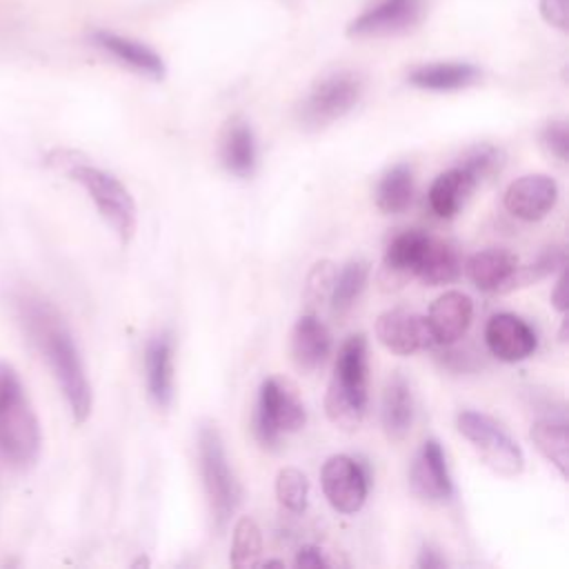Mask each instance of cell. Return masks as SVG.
Masks as SVG:
<instances>
[{"mask_svg":"<svg viewBox=\"0 0 569 569\" xmlns=\"http://www.w3.org/2000/svg\"><path fill=\"white\" fill-rule=\"evenodd\" d=\"M31 318L42 353L58 380V387L69 405L73 420L80 425L91 416L93 391L78 345L53 311L38 309Z\"/></svg>","mask_w":569,"mask_h":569,"instance_id":"obj_1","label":"cell"},{"mask_svg":"<svg viewBox=\"0 0 569 569\" xmlns=\"http://www.w3.org/2000/svg\"><path fill=\"white\" fill-rule=\"evenodd\" d=\"M40 447V422L22 380L7 360H0V456L16 467H31Z\"/></svg>","mask_w":569,"mask_h":569,"instance_id":"obj_2","label":"cell"},{"mask_svg":"<svg viewBox=\"0 0 569 569\" xmlns=\"http://www.w3.org/2000/svg\"><path fill=\"white\" fill-rule=\"evenodd\" d=\"M367 371V338L362 333H353L338 351L333 376L325 396L327 418L345 431L358 429L365 418L369 402Z\"/></svg>","mask_w":569,"mask_h":569,"instance_id":"obj_3","label":"cell"},{"mask_svg":"<svg viewBox=\"0 0 569 569\" xmlns=\"http://www.w3.org/2000/svg\"><path fill=\"white\" fill-rule=\"evenodd\" d=\"M198 460L213 527L216 531H224L242 493L233 469L229 467L222 436L213 422H202L198 429Z\"/></svg>","mask_w":569,"mask_h":569,"instance_id":"obj_4","label":"cell"},{"mask_svg":"<svg viewBox=\"0 0 569 569\" xmlns=\"http://www.w3.org/2000/svg\"><path fill=\"white\" fill-rule=\"evenodd\" d=\"M307 422V411L293 385L284 378H267L258 391L253 413V433L264 449H278L284 433L300 431Z\"/></svg>","mask_w":569,"mask_h":569,"instance_id":"obj_5","label":"cell"},{"mask_svg":"<svg viewBox=\"0 0 569 569\" xmlns=\"http://www.w3.org/2000/svg\"><path fill=\"white\" fill-rule=\"evenodd\" d=\"M362 91L365 80L360 73L351 69L333 71L320 78L302 98L298 104V122L309 131L325 129L347 116L362 98Z\"/></svg>","mask_w":569,"mask_h":569,"instance_id":"obj_6","label":"cell"},{"mask_svg":"<svg viewBox=\"0 0 569 569\" xmlns=\"http://www.w3.org/2000/svg\"><path fill=\"white\" fill-rule=\"evenodd\" d=\"M69 173L89 193L98 213L113 229L120 242H131L138 227V216L129 189L113 173L93 164H73Z\"/></svg>","mask_w":569,"mask_h":569,"instance_id":"obj_7","label":"cell"},{"mask_svg":"<svg viewBox=\"0 0 569 569\" xmlns=\"http://www.w3.org/2000/svg\"><path fill=\"white\" fill-rule=\"evenodd\" d=\"M458 431L480 453L482 462L500 476H518L525 469L520 445L487 413L465 409L456 416Z\"/></svg>","mask_w":569,"mask_h":569,"instance_id":"obj_8","label":"cell"},{"mask_svg":"<svg viewBox=\"0 0 569 569\" xmlns=\"http://www.w3.org/2000/svg\"><path fill=\"white\" fill-rule=\"evenodd\" d=\"M427 13V0H376L347 24L349 38H393L413 31Z\"/></svg>","mask_w":569,"mask_h":569,"instance_id":"obj_9","label":"cell"},{"mask_svg":"<svg viewBox=\"0 0 569 569\" xmlns=\"http://www.w3.org/2000/svg\"><path fill=\"white\" fill-rule=\"evenodd\" d=\"M322 493L340 513H356L362 509L369 493V467L351 456L338 453L327 458L320 471Z\"/></svg>","mask_w":569,"mask_h":569,"instance_id":"obj_10","label":"cell"},{"mask_svg":"<svg viewBox=\"0 0 569 569\" xmlns=\"http://www.w3.org/2000/svg\"><path fill=\"white\" fill-rule=\"evenodd\" d=\"M502 202L511 216L525 222H536L556 207L558 184L547 173H527L507 187Z\"/></svg>","mask_w":569,"mask_h":569,"instance_id":"obj_11","label":"cell"},{"mask_svg":"<svg viewBox=\"0 0 569 569\" xmlns=\"http://www.w3.org/2000/svg\"><path fill=\"white\" fill-rule=\"evenodd\" d=\"M411 491L427 502H445L453 493L447 458L438 440L429 438L422 442L409 471Z\"/></svg>","mask_w":569,"mask_h":569,"instance_id":"obj_12","label":"cell"},{"mask_svg":"<svg viewBox=\"0 0 569 569\" xmlns=\"http://www.w3.org/2000/svg\"><path fill=\"white\" fill-rule=\"evenodd\" d=\"M485 342L502 362H520L538 347V336L527 320L516 313H496L487 320Z\"/></svg>","mask_w":569,"mask_h":569,"instance_id":"obj_13","label":"cell"},{"mask_svg":"<svg viewBox=\"0 0 569 569\" xmlns=\"http://www.w3.org/2000/svg\"><path fill=\"white\" fill-rule=\"evenodd\" d=\"M376 336L396 356H411L433 345L427 320L405 309L382 311L376 320Z\"/></svg>","mask_w":569,"mask_h":569,"instance_id":"obj_14","label":"cell"},{"mask_svg":"<svg viewBox=\"0 0 569 569\" xmlns=\"http://www.w3.org/2000/svg\"><path fill=\"white\" fill-rule=\"evenodd\" d=\"M471 318H473L471 298L462 291H445L431 302L429 316L425 320L431 331L433 345L449 347L467 333Z\"/></svg>","mask_w":569,"mask_h":569,"instance_id":"obj_15","label":"cell"},{"mask_svg":"<svg viewBox=\"0 0 569 569\" xmlns=\"http://www.w3.org/2000/svg\"><path fill=\"white\" fill-rule=\"evenodd\" d=\"M144 378L151 402L158 409H167L173 402V340L169 331H162L147 342Z\"/></svg>","mask_w":569,"mask_h":569,"instance_id":"obj_16","label":"cell"},{"mask_svg":"<svg viewBox=\"0 0 569 569\" xmlns=\"http://www.w3.org/2000/svg\"><path fill=\"white\" fill-rule=\"evenodd\" d=\"M518 269V258L502 247H489L476 251L467 262L465 271L469 280L487 293H509V282Z\"/></svg>","mask_w":569,"mask_h":569,"instance_id":"obj_17","label":"cell"},{"mask_svg":"<svg viewBox=\"0 0 569 569\" xmlns=\"http://www.w3.org/2000/svg\"><path fill=\"white\" fill-rule=\"evenodd\" d=\"M91 40L96 42V47H100L111 58H116L120 64L129 67L131 71H136L140 76H147L151 80H162L167 73L162 58L153 49H149L147 44H142L138 40L118 36L113 31H102V29L93 31Z\"/></svg>","mask_w":569,"mask_h":569,"instance_id":"obj_18","label":"cell"},{"mask_svg":"<svg viewBox=\"0 0 569 569\" xmlns=\"http://www.w3.org/2000/svg\"><path fill=\"white\" fill-rule=\"evenodd\" d=\"M331 351V336L318 316L305 313L291 329V358L300 371L318 369Z\"/></svg>","mask_w":569,"mask_h":569,"instance_id":"obj_19","label":"cell"},{"mask_svg":"<svg viewBox=\"0 0 569 569\" xmlns=\"http://www.w3.org/2000/svg\"><path fill=\"white\" fill-rule=\"evenodd\" d=\"M380 420L385 436L393 442L405 440L413 425V393L400 371H393L385 385Z\"/></svg>","mask_w":569,"mask_h":569,"instance_id":"obj_20","label":"cell"},{"mask_svg":"<svg viewBox=\"0 0 569 569\" xmlns=\"http://www.w3.org/2000/svg\"><path fill=\"white\" fill-rule=\"evenodd\" d=\"M460 271H462V262H460L458 249L447 240L433 238L427 233L413 278L422 280L429 287H438V284L453 282L460 276Z\"/></svg>","mask_w":569,"mask_h":569,"instance_id":"obj_21","label":"cell"},{"mask_svg":"<svg viewBox=\"0 0 569 569\" xmlns=\"http://www.w3.org/2000/svg\"><path fill=\"white\" fill-rule=\"evenodd\" d=\"M256 138L247 120L231 118L224 127L222 140H220V160L224 169L238 178H247L256 169Z\"/></svg>","mask_w":569,"mask_h":569,"instance_id":"obj_22","label":"cell"},{"mask_svg":"<svg viewBox=\"0 0 569 569\" xmlns=\"http://www.w3.org/2000/svg\"><path fill=\"white\" fill-rule=\"evenodd\" d=\"M409 84L425 91H458L480 80V69L469 62H431L409 71Z\"/></svg>","mask_w":569,"mask_h":569,"instance_id":"obj_23","label":"cell"},{"mask_svg":"<svg viewBox=\"0 0 569 569\" xmlns=\"http://www.w3.org/2000/svg\"><path fill=\"white\" fill-rule=\"evenodd\" d=\"M427 233L418 229H409L398 233L385 249L382 258V276L385 284H402L416 276V264L422 251Z\"/></svg>","mask_w":569,"mask_h":569,"instance_id":"obj_24","label":"cell"},{"mask_svg":"<svg viewBox=\"0 0 569 569\" xmlns=\"http://www.w3.org/2000/svg\"><path fill=\"white\" fill-rule=\"evenodd\" d=\"M478 180L465 171L460 164L440 173L431 187H429V207L433 209L436 216L440 218H453L469 193L476 189Z\"/></svg>","mask_w":569,"mask_h":569,"instance_id":"obj_25","label":"cell"},{"mask_svg":"<svg viewBox=\"0 0 569 569\" xmlns=\"http://www.w3.org/2000/svg\"><path fill=\"white\" fill-rule=\"evenodd\" d=\"M413 200V171L407 162H398L382 173L376 187V207L382 213H402Z\"/></svg>","mask_w":569,"mask_h":569,"instance_id":"obj_26","label":"cell"},{"mask_svg":"<svg viewBox=\"0 0 569 569\" xmlns=\"http://www.w3.org/2000/svg\"><path fill=\"white\" fill-rule=\"evenodd\" d=\"M531 440L536 449L567 478L569 469V442H567V420L565 418H540L531 425Z\"/></svg>","mask_w":569,"mask_h":569,"instance_id":"obj_27","label":"cell"},{"mask_svg":"<svg viewBox=\"0 0 569 569\" xmlns=\"http://www.w3.org/2000/svg\"><path fill=\"white\" fill-rule=\"evenodd\" d=\"M369 280V264L365 260H349L342 264L340 271H336L333 287H331V305L338 313L353 307L358 296L365 291Z\"/></svg>","mask_w":569,"mask_h":569,"instance_id":"obj_28","label":"cell"},{"mask_svg":"<svg viewBox=\"0 0 569 569\" xmlns=\"http://www.w3.org/2000/svg\"><path fill=\"white\" fill-rule=\"evenodd\" d=\"M262 553V533L253 518L242 516L233 527V540H231V565L233 567H249L258 562V556Z\"/></svg>","mask_w":569,"mask_h":569,"instance_id":"obj_29","label":"cell"},{"mask_svg":"<svg viewBox=\"0 0 569 569\" xmlns=\"http://www.w3.org/2000/svg\"><path fill=\"white\" fill-rule=\"evenodd\" d=\"M276 498L287 511L302 513L307 509V498H309L307 476L296 467L280 469L276 476Z\"/></svg>","mask_w":569,"mask_h":569,"instance_id":"obj_30","label":"cell"},{"mask_svg":"<svg viewBox=\"0 0 569 569\" xmlns=\"http://www.w3.org/2000/svg\"><path fill=\"white\" fill-rule=\"evenodd\" d=\"M565 267V247L556 244V247H547L533 262L516 269L511 282H509V291L540 282L542 278L551 276L553 271H560Z\"/></svg>","mask_w":569,"mask_h":569,"instance_id":"obj_31","label":"cell"},{"mask_svg":"<svg viewBox=\"0 0 569 569\" xmlns=\"http://www.w3.org/2000/svg\"><path fill=\"white\" fill-rule=\"evenodd\" d=\"M505 162V153L493 147V144H487V142H480V144H473L471 149L465 151V156L460 158V167L465 171H469L478 182L493 176L496 171H500Z\"/></svg>","mask_w":569,"mask_h":569,"instance_id":"obj_32","label":"cell"},{"mask_svg":"<svg viewBox=\"0 0 569 569\" xmlns=\"http://www.w3.org/2000/svg\"><path fill=\"white\" fill-rule=\"evenodd\" d=\"M336 278V267L329 260H320L313 264V269L307 276V287H305V298L309 305H320L331 296Z\"/></svg>","mask_w":569,"mask_h":569,"instance_id":"obj_33","label":"cell"},{"mask_svg":"<svg viewBox=\"0 0 569 569\" xmlns=\"http://www.w3.org/2000/svg\"><path fill=\"white\" fill-rule=\"evenodd\" d=\"M540 142L553 158H558L560 162H567V158H569V127H567V120L547 122L545 129L540 131Z\"/></svg>","mask_w":569,"mask_h":569,"instance_id":"obj_34","label":"cell"},{"mask_svg":"<svg viewBox=\"0 0 569 569\" xmlns=\"http://www.w3.org/2000/svg\"><path fill=\"white\" fill-rule=\"evenodd\" d=\"M538 4L547 24L560 31H567V9H569L567 0H538Z\"/></svg>","mask_w":569,"mask_h":569,"instance_id":"obj_35","label":"cell"},{"mask_svg":"<svg viewBox=\"0 0 569 569\" xmlns=\"http://www.w3.org/2000/svg\"><path fill=\"white\" fill-rule=\"evenodd\" d=\"M293 565L302 567V569H320V567H329V560L322 556V551L318 547H302L296 553Z\"/></svg>","mask_w":569,"mask_h":569,"instance_id":"obj_36","label":"cell"},{"mask_svg":"<svg viewBox=\"0 0 569 569\" xmlns=\"http://www.w3.org/2000/svg\"><path fill=\"white\" fill-rule=\"evenodd\" d=\"M416 565H418L420 569H442V567H447V560H445L436 549L422 547V549H420V556H418V560H416Z\"/></svg>","mask_w":569,"mask_h":569,"instance_id":"obj_37","label":"cell"},{"mask_svg":"<svg viewBox=\"0 0 569 569\" xmlns=\"http://www.w3.org/2000/svg\"><path fill=\"white\" fill-rule=\"evenodd\" d=\"M565 289H567V284H565V271L560 269V278L556 280V287H553V291H551V305H553L560 313L567 311V296H565Z\"/></svg>","mask_w":569,"mask_h":569,"instance_id":"obj_38","label":"cell"},{"mask_svg":"<svg viewBox=\"0 0 569 569\" xmlns=\"http://www.w3.org/2000/svg\"><path fill=\"white\" fill-rule=\"evenodd\" d=\"M256 565H262V567H271V565H276V567H284V562H282V560H271V558H267V560H262V562H256Z\"/></svg>","mask_w":569,"mask_h":569,"instance_id":"obj_39","label":"cell"}]
</instances>
